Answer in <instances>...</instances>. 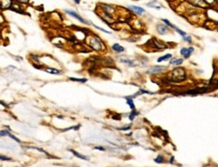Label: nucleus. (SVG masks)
<instances>
[{"mask_svg":"<svg viewBox=\"0 0 218 167\" xmlns=\"http://www.w3.org/2000/svg\"><path fill=\"white\" fill-rule=\"evenodd\" d=\"M183 38H184V41H185V42H188V43L192 42V39H191V37L190 36H185V37H183Z\"/></svg>","mask_w":218,"mask_h":167,"instance_id":"obj_28","label":"nucleus"},{"mask_svg":"<svg viewBox=\"0 0 218 167\" xmlns=\"http://www.w3.org/2000/svg\"><path fill=\"white\" fill-rule=\"evenodd\" d=\"M136 116H138V111H136V110H134V109H132V111L130 112V115H129V119L130 121H133V118H134V117H136Z\"/></svg>","mask_w":218,"mask_h":167,"instance_id":"obj_16","label":"nucleus"},{"mask_svg":"<svg viewBox=\"0 0 218 167\" xmlns=\"http://www.w3.org/2000/svg\"><path fill=\"white\" fill-rule=\"evenodd\" d=\"M0 160H2V161H10L11 158L6 157V156H0Z\"/></svg>","mask_w":218,"mask_h":167,"instance_id":"obj_27","label":"nucleus"},{"mask_svg":"<svg viewBox=\"0 0 218 167\" xmlns=\"http://www.w3.org/2000/svg\"><path fill=\"white\" fill-rule=\"evenodd\" d=\"M69 79L71 80V81H75V82H81V83L87 82V79L86 78H74V77H70Z\"/></svg>","mask_w":218,"mask_h":167,"instance_id":"obj_14","label":"nucleus"},{"mask_svg":"<svg viewBox=\"0 0 218 167\" xmlns=\"http://www.w3.org/2000/svg\"><path fill=\"white\" fill-rule=\"evenodd\" d=\"M95 149L96 150H100V151H104L105 148H103V147H95Z\"/></svg>","mask_w":218,"mask_h":167,"instance_id":"obj_33","label":"nucleus"},{"mask_svg":"<svg viewBox=\"0 0 218 167\" xmlns=\"http://www.w3.org/2000/svg\"><path fill=\"white\" fill-rule=\"evenodd\" d=\"M45 71L46 73H50V74H54V75H61V74L63 73L61 70L54 69V68H49V67H46V68L45 69Z\"/></svg>","mask_w":218,"mask_h":167,"instance_id":"obj_7","label":"nucleus"},{"mask_svg":"<svg viewBox=\"0 0 218 167\" xmlns=\"http://www.w3.org/2000/svg\"><path fill=\"white\" fill-rule=\"evenodd\" d=\"M35 66V68H36V69H42V66H39V65H33Z\"/></svg>","mask_w":218,"mask_h":167,"instance_id":"obj_35","label":"nucleus"},{"mask_svg":"<svg viewBox=\"0 0 218 167\" xmlns=\"http://www.w3.org/2000/svg\"><path fill=\"white\" fill-rule=\"evenodd\" d=\"M71 152H72L73 154H74L75 156H76V157H78V158H80V159H83V160H89V157L82 155V154H80V153H78V152H76V151H74V150H71Z\"/></svg>","mask_w":218,"mask_h":167,"instance_id":"obj_13","label":"nucleus"},{"mask_svg":"<svg viewBox=\"0 0 218 167\" xmlns=\"http://www.w3.org/2000/svg\"><path fill=\"white\" fill-rule=\"evenodd\" d=\"M102 8L104 9V12L108 13V14H111L112 12H114V7H112L111 5H106V4H104V5H102Z\"/></svg>","mask_w":218,"mask_h":167,"instance_id":"obj_10","label":"nucleus"},{"mask_svg":"<svg viewBox=\"0 0 218 167\" xmlns=\"http://www.w3.org/2000/svg\"><path fill=\"white\" fill-rule=\"evenodd\" d=\"M175 29H176V31L178 32V33H180L182 37H185V36H186V32H185V31H183L182 29H178V28H176Z\"/></svg>","mask_w":218,"mask_h":167,"instance_id":"obj_26","label":"nucleus"},{"mask_svg":"<svg viewBox=\"0 0 218 167\" xmlns=\"http://www.w3.org/2000/svg\"><path fill=\"white\" fill-rule=\"evenodd\" d=\"M129 9L132 10V11H134L135 13H137V14H141V13L145 12V9L144 8L139 7V6H135V5H130V6H129Z\"/></svg>","mask_w":218,"mask_h":167,"instance_id":"obj_8","label":"nucleus"},{"mask_svg":"<svg viewBox=\"0 0 218 167\" xmlns=\"http://www.w3.org/2000/svg\"><path fill=\"white\" fill-rule=\"evenodd\" d=\"M17 1L21 2V3H26V2H28V0H17Z\"/></svg>","mask_w":218,"mask_h":167,"instance_id":"obj_34","label":"nucleus"},{"mask_svg":"<svg viewBox=\"0 0 218 167\" xmlns=\"http://www.w3.org/2000/svg\"><path fill=\"white\" fill-rule=\"evenodd\" d=\"M130 125L129 126H126V127H123V128H118V130H120V131H127V130H129L130 129Z\"/></svg>","mask_w":218,"mask_h":167,"instance_id":"obj_30","label":"nucleus"},{"mask_svg":"<svg viewBox=\"0 0 218 167\" xmlns=\"http://www.w3.org/2000/svg\"><path fill=\"white\" fill-rule=\"evenodd\" d=\"M204 1H206L208 4H212V3L215 2V0H204Z\"/></svg>","mask_w":218,"mask_h":167,"instance_id":"obj_32","label":"nucleus"},{"mask_svg":"<svg viewBox=\"0 0 218 167\" xmlns=\"http://www.w3.org/2000/svg\"><path fill=\"white\" fill-rule=\"evenodd\" d=\"M73 1H74L75 3H76V4H79V3L81 2V0H73Z\"/></svg>","mask_w":218,"mask_h":167,"instance_id":"obj_36","label":"nucleus"},{"mask_svg":"<svg viewBox=\"0 0 218 167\" xmlns=\"http://www.w3.org/2000/svg\"><path fill=\"white\" fill-rule=\"evenodd\" d=\"M170 58H172V55H171V54H167V55L163 56V57H160V58L158 59V62L165 61V60H168V59H170Z\"/></svg>","mask_w":218,"mask_h":167,"instance_id":"obj_17","label":"nucleus"},{"mask_svg":"<svg viewBox=\"0 0 218 167\" xmlns=\"http://www.w3.org/2000/svg\"><path fill=\"white\" fill-rule=\"evenodd\" d=\"M156 30H158L160 35H166L168 32V28L164 24H158L156 25Z\"/></svg>","mask_w":218,"mask_h":167,"instance_id":"obj_6","label":"nucleus"},{"mask_svg":"<svg viewBox=\"0 0 218 167\" xmlns=\"http://www.w3.org/2000/svg\"><path fill=\"white\" fill-rule=\"evenodd\" d=\"M187 51H188V48H183V49H181V54L182 55H185L186 53H187Z\"/></svg>","mask_w":218,"mask_h":167,"instance_id":"obj_31","label":"nucleus"},{"mask_svg":"<svg viewBox=\"0 0 218 167\" xmlns=\"http://www.w3.org/2000/svg\"><path fill=\"white\" fill-rule=\"evenodd\" d=\"M182 63H183V59H174L172 65H174V66H179Z\"/></svg>","mask_w":218,"mask_h":167,"instance_id":"obj_19","label":"nucleus"},{"mask_svg":"<svg viewBox=\"0 0 218 167\" xmlns=\"http://www.w3.org/2000/svg\"><path fill=\"white\" fill-rule=\"evenodd\" d=\"M88 44L91 48L95 51H102L104 49V45L100 41V39L97 37H91L89 38V41H88Z\"/></svg>","mask_w":218,"mask_h":167,"instance_id":"obj_1","label":"nucleus"},{"mask_svg":"<svg viewBox=\"0 0 218 167\" xmlns=\"http://www.w3.org/2000/svg\"><path fill=\"white\" fill-rule=\"evenodd\" d=\"M163 159H164V158H163L162 156H159V157H156V158L154 159V161H155L156 163H162V162H163Z\"/></svg>","mask_w":218,"mask_h":167,"instance_id":"obj_29","label":"nucleus"},{"mask_svg":"<svg viewBox=\"0 0 218 167\" xmlns=\"http://www.w3.org/2000/svg\"><path fill=\"white\" fill-rule=\"evenodd\" d=\"M30 58L32 60H35L36 63H39V57L37 55H36V54H30Z\"/></svg>","mask_w":218,"mask_h":167,"instance_id":"obj_21","label":"nucleus"},{"mask_svg":"<svg viewBox=\"0 0 218 167\" xmlns=\"http://www.w3.org/2000/svg\"><path fill=\"white\" fill-rule=\"evenodd\" d=\"M112 50L114 52H116V53H122V52H124V48L122 46H120L119 44H114L112 46Z\"/></svg>","mask_w":218,"mask_h":167,"instance_id":"obj_9","label":"nucleus"},{"mask_svg":"<svg viewBox=\"0 0 218 167\" xmlns=\"http://www.w3.org/2000/svg\"><path fill=\"white\" fill-rule=\"evenodd\" d=\"M13 1L12 0H0V8L2 9H8L11 7Z\"/></svg>","mask_w":218,"mask_h":167,"instance_id":"obj_5","label":"nucleus"},{"mask_svg":"<svg viewBox=\"0 0 218 167\" xmlns=\"http://www.w3.org/2000/svg\"><path fill=\"white\" fill-rule=\"evenodd\" d=\"M65 12L66 13H68L69 15H71V16H73L74 18H76V19H78L79 21H81L82 23H85V24H91V22H89V21H87L86 19H84L82 16H80L78 13L76 12V11H74V10H70V9H65Z\"/></svg>","mask_w":218,"mask_h":167,"instance_id":"obj_3","label":"nucleus"},{"mask_svg":"<svg viewBox=\"0 0 218 167\" xmlns=\"http://www.w3.org/2000/svg\"><path fill=\"white\" fill-rule=\"evenodd\" d=\"M125 99H126V103L129 105V108H130L131 109H134V108H135V106H134V104H133V100H132V98H131V97H129V96H126Z\"/></svg>","mask_w":218,"mask_h":167,"instance_id":"obj_12","label":"nucleus"},{"mask_svg":"<svg viewBox=\"0 0 218 167\" xmlns=\"http://www.w3.org/2000/svg\"><path fill=\"white\" fill-rule=\"evenodd\" d=\"M119 61L122 62V63H124V64H127V65H129V66H134L133 61H131V60H129V59H127V58H125V57H123V58H119Z\"/></svg>","mask_w":218,"mask_h":167,"instance_id":"obj_11","label":"nucleus"},{"mask_svg":"<svg viewBox=\"0 0 218 167\" xmlns=\"http://www.w3.org/2000/svg\"><path fill=\"white\" fill-rule=\"evenodd\" d=\"M172 79L175 82H180L186 79V73L185 70L182 68H176L172 72Z\"/></svg>","mask_w":218,"mask_h":167,"instance_id":"obj_2","label":"nucleus"},{"mask_svg":"<svg viewBox=\"0 0 218 167\" xmlns=\"http://www.w3.org/2000/svg\"><path fill=\"white\" fill-rule=\"evenodd\" d=\"M7 136H8V137H9V138H11V139H12V140H14V141H16V142H17V143H20V140H19V139H18V138H16V137H15V136H13V135H12V134H10V132H9V133H8V135H7Z\"/></svg>","mask_w":218,"mask_h":167,"instance_id":"obj_23","label":"nucleus"},{"mask_svg":"<svg viewBox=\"0 0 218 167\" xmlns=\"http://www.w3.org/2000/svg\"><path fill=\"white\" fill-rule=\"evenodd\" d=\"M27 148H28V149H35V150H37V151L42 152V153H45V154L46 153V152H45V150H43L42 148H38V147H27Z\"/></svg>","mask_w":218,"mask_h":167,"instance_id":"obj_24","label":"nucleus"},{"mask_svg":"<svg viewBox=\"0 0 218 167\" xmlns=\"http://www.w3.org/2000/svg\"><path fill=\"white\" fill-rule=\"evenodd\" d=\"M164 69H165L164 66H154L151 69H148L147 73H149V74H158V73H161Z\"/></svg>","mask_w":218,"mask_h":167,"instance_id":"obj_4","label":"nucleus"},{"mask_svg":"<svg viewBox=\"0 0 218 167\" xmlns=\"http://www.w3.org/2000/svg\"><path fill=\"white\" fill-rule=\"evenodd\" d=\"M9 132H10V131H8V130H4V131H0V137H4V136H7Z\"/></svg>","mask_w":218,"mask_h":167,"instance_id":"obj_25","label":"nucleus"},{"mask_svg":"<svg viewBox=\"0 0 218 167\" xmlns=\"http://www.w3.org/2000/svg\"><path fill=\"white\" fill-rule=\"evenodd\" d=\"M155 2H158V1H156V0H153L152 2H148L146 5H147V6H149V7H152V8H156V9H160V8H161V6H155V5H154V3H155Z\"/></svg>","mask_w":218,"mask_h":167,"instance_id":"obj_15","label":"nucleus"},{"mask_svg":"<svg viewBox=\"0 0 218 167\" xmlns=\"http://www.w3.org/2000/svg\"><path fill=\"white\" fill-rule=\"evenodd\" d=\"M91 24H92V23H91ZM92 25H94V28H95V29H99V30H101V31H103V32H106V33H111L109 30H106V29H104L100 28V26H98V25H95V24H92Z\"/></svg>","mask_w":218,"mask_h":167,"instance_id":"obj_22","label":"nucleus"},{"mask_svg":"<svg viewBox=\"0 0 218 167\" xmlns=\"http://www.w3.org/2000/svg\"><path fill=\"white\" fill-rule=\"evenodd\" d=\"M162 21H163L164 23H165V24H167L168 26H170V28H173V29H176V28H177V26H176V25L172 24V23H171V22H170V21L168 20V19H166V18H163V19H162Z\"/></svg>","mask_w":218,"mask_h":167,"instance_id":"obj_18","label":"nucleus"},{"mask_svg":"<svg viewBox=\"0 0 218 167\" xmlns=\"http://www.w3.org/2000/svg\"><path fill=\"white\" fill-rule=\"evenodd\" d=\"M193 52H194V48H192V47H191V48H188V51H187L186 54L184 55V57H185V58H189V57H190V55L192 54Z\"/></svg>","mask_w":218,"mask_h":167,"instance_id":"obj_20","label":"nucleus"}]
</instances>
